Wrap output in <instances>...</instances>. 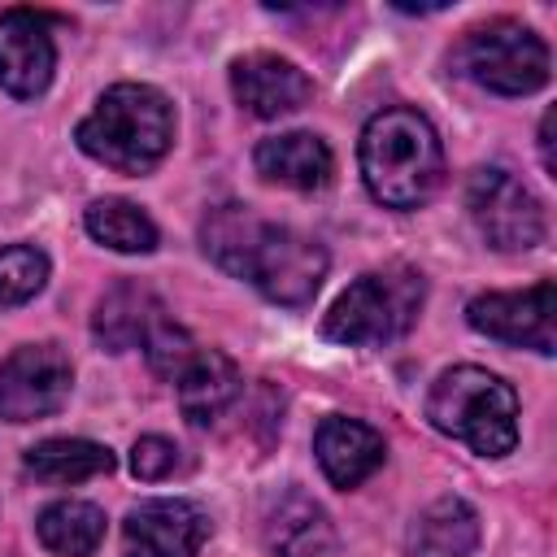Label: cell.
<instances>
[{
  "instance_id": "obj_1",
  "label": "cell",
  "mask_w": 557,
  "mask_h": 557,
  "mask_svg": "<svg viewBox=\"0 0 557 557\" xmlns=\"http://www.w3.org/2000/svg\"><path fill=\"white\" fill-rule=\"evenodd\" d=\"M200 244L213 265L252 283L274 305H305L326 278V248L313 235L270 222L248 205H218L200 226Z\"/></svg>"
},
{
  "instance_id": "obj_2",
  "label": "cell",
  "mask_w": 557,
  "mask_h": 557,
  "mask_svg": "<svg viewBox=\"0 0 557 557\" xmlns=\"http://www.w3.org/2000/svg\"><path fill=\"white\" fill-rule=\"evenodd\" d=\"M357 165H361L366 191L379 205H387V209H418L444 183V148H440V135L409 104L379 109L361 126Z\"/></svg>"
},
{
  "instance_id": "obj_3",
  "label": "cell",
  "mask_w": 557,
  "mask_h": 557,
  "mask_svg": "<svg viewBox=\"0 0 557 557\" xmlns=\"http://www.w3.org/2000/svg\"><path fill=\"white\" fill-rule=\"evenodd\" d=\"M74 139L117 174H148L174 144V104L152 83H113L78 122Z\"/></svg>"
},
{
  "instance_id": "obj_4",
  "label": "cell",
  "mask_w": 557,
  "mask_h": 557,
  "mask_svg": "<svg viewBox=\"0 0 557 557\" xmlns=\"http://www.w3.org/2000/svg\"><path fill=\"white\" fill-rule=\"evenodd\" d=\"M426 422L479 457H505L518 444V392L483 366H453L426 392Z\"/></svg>"
},
{
  "instance_id": "obj_5",
  "label": "cell",
  "mask_w": 557,
  "mask_h": 557,
  "mask_svg": "<svg viewBox=\"0 0 557 557\" xmlns=\"http://www.w3.org/2000/svg\"><path fill=\"white\" fill-rule=\"evenodd\" d=\"M422 270L405 265V261H387L374 265L366 274H357L335 305L322 318V335L348 348H374V344H392L400 335H409V326L422 313Z\"/></svg>"
},
{
  "instance_id": "obj_6",
  "label": "cell",
  "mask_w": 557,
  "mask_h": 557,
  "mask_svg": "<svg viewBox=\"0 0 557 557\" xmlns=\"http://www.w3.org/2000/svg\"><path fill=\"white\" fill-rule=\"evenodd\" d=\"M457 65L470 83L496 96H531L548 83V44L518 17H492L466 30L457 48Z\"/></svg>"
},
{
  "instance_id": "obj_7",
  "label": "cell",
  "mask_w": 557,
  "mask_h": 557,
  "mask_svg": "<svg viewBox=\"0 0 557 557\" xmlns=\"http://www.w3.org/2000/svg\"><path fill=\"white\" fill-rule=\"evenodd\" d=\"M466 209H470V222L479 226V235L496 252H527L548 231L540 196L518 174H509L500 165H487V170H474L470 174V183H466Z\"/></svg>"
},
{
  "instance_id": "obj_8",
  "label": "cell",
  "mask_w": 557,
  "mask_h": 557,
  "mask_svg": "<svg viewBox=\"0 0 557 557\" xmlns=\"http://www.w3.org/2000/svg\"><path fill=\"white\" fill-rule=\"evenodd\" d=\"M74 366L57 344H22L0 361V418L35 422L70 400Z\"/></svg>"
},
{
  "instance_id": "obj_9",
  "label": "cell",
  "mask_w": 557,
  "mask_h": 557,
  "mask_svg": "<svg viewBox=\"0 0 557 557\" xmlns=\"http://www.w3.org/2000/svg\"><path fill=\"white\" fill-rule=\"evenodd\" d=\"M466 322L487 339L553 352V344H557V287H553V278H540L522 292H483L466 305Z\"/></svg>"
},
{
  "instance_id": "obj_10",
  "label": "cell",
  "mask_w": 557,
  "mask_h": 557,
  "mask_svg": "<svg viewBox=\"0 0 557 557\" xmlns=\"http://www.w3.org/2000/svg\"><path fill=\"white\" fill-rule=\"evenodd\" d=\"M205 540H209V513L183 496L144 500L122 522L126 557H200Z\"/></svg>"
},
{
  "instance_id": "obj_11",
  "label": "cell",
  "mask_w": 557,
  "mask_h": 557,
  "mask_svg": "<svg viewBox=\"0 0 557 557\" xmlns=\"http://www.w3.org/2000/svg\"><path fill=\"white\" fill-rule=\"evenodd\" d=\"M57 70V44L48 13L4 9L0 13V87L17 100H35L48 91Z\"/></svg>"
},
{
  "instance_id": "obj_12",
  "label": "cell",
  "mask_w": 557,
  "mask_h": 557,
  "mask_svg": "<svg viewBox=\"0 0 557 557\" xmlns=\"http://www.w3.org/2000/svg\"><path fill=\"white\" fill-rule=\"evenodd\" d=\"M231 91L244 113L270 122V117L296 113L313 96V83L296 61L278 52H248L231 61Z\"/></svg>"
},
{
  "instance_id": "obj_13",
  "label": "cell",
  "mask_w": 557,
  "mask_h": 557,
  "mask_svg": "<svg viewBox=\"0 0 557 557\" xmlns=\"http://www.w3.org/2000/svg\"><path fill=\"white\" fill-rule=\"evenodd\" d=\"M313 457H318L322 474L331 479V487H344L348 492V487H361L383 466L387 444H383V435L370 422L331 413L313 431Z\"/></svg>"
},
{
  "instance_id": "obj_14",
  "label": "cell",
  "mask_w": 557,
  "mask_h": 557,
  "mask_svg": "<svg viewBox=\"0 0 557 557\" xmlns=\"http://www.w3.org/2000/svg\"><path fill=\"white\" fill-rule=\"evenodd\" d=\"M252 165L265 183L287 191H318L335 174V157L322 135L313 131H283L252 148Z\"/></svg>"
},
{
  "instance_id": "obj_15",
  "label": "cell",
  "mask_w": 557,
  "mask_h": 557,
  "mask_svg": "<svg viewBox=\"0 0 557 557\" xmlns=\"http://www.w3.org/2000/svg\"><path fill=\"white\" fill-rule=\"evenodd\" d=\"M261 535L274 557H326L335 548V527L326 509L300 487H287L283 496L270 500L261 518Z\"/></svg>"
},
{
  "instance_id": "obj_16",
  "label": "cell",
  "mask_w": 557,
  "mask_h": 557,
  "mask_svg": "<svg viewBox=\"0 0 557 557\" xmlns=\"http://www.w3.org/2000/svg\"><path fill=\"white\" fill-rule=\"evenodd\" d=\"M174 387H178V409H183V418H187L191 426H209V422H218V418L235 405L244 379H239V366H235L222 348H200V352L187 361V370L174 379Z\"/></svg>"
},
{
  "instance_id": "obj_17",
  "label": "cell",
  "mask_w": 557,
  "mask_h": 557,
  "mask_svg": "<svg viewBox=\"0 0 557 557\" xmlns=\"http://www.w3.org/2000/svg\"><path fill=\"white\" fill-rule=\"evenodd\" d=\"M479 548V513L461 496L431 500L405 535L409 557H470Z\"/></svg>"
},
{
  "instance_id": "obj_18",
  "label": "cell",
  "mask_w": 557,
  "mask_h": 557,
  "mask_svg": "<svg viewBox=\"0 0 557 557\" xmlns=\"http://www.w3.org/2000/svg\"><path fill=\"white\" fill-rule=\"evenodd\" d=\"M161 313H165L161 300H157L144 283H113V287L96 300L91 335H96L109 352H122V348L144 344V335L152 331V322H157Z\"/></svg>"
},
{
  "instance_id": "obj_19",
  "label": "cell",
  "mask_w": 557,
  "mask_h": 557,
  "mask_svg": "<svg viewBox=\"0 0 557 557\" xmlns=\"http://www.w3.org/2000/svg\"><path fill=\"white\" fill-rule=\"evenodd\" d=\"M26 474L39 479V483H52V487H65V483H87L96 474H109L113 470V453L96 440H78V435H52V440H39L26 448L22 457Z\"/></svg>"
},
{
  "instance_id": "obj_20",
  "label": "cell",
  "mask_w": 557,
  "mask_h": 557,
  "mask_svg": "<svg viewBox=\"0 0 557 557\" xmlns=\"http://www.w3.org/2000/svg\"><path fill=\"white\" fill-rule=\"evenodd\" d=\"M35 535L57 557H91L104 544V509L91 500H52L35 518Z\"/></svg>"
},
{
  "instance_id": "obj_21",
  "label": "cell",
  "mask_w": 557,
  "mask_h": 557,
  "mask_svg": "<svg viewBox=\"0 0 557 557\" xmlns=\"http://www.w3.org/2000/svg\"><path fill=\"white\" fill-rule=\"evenodd\" d=\"M83 226L96 244H104L113 252H152L157 248V222L122 196L91 200L87 213H83Z\"/></svg>"
},
{
  "instance_id": "obj_22",
  "label": "cell",
  "mask_w": 557,
  "mask_h": 557,
  "mask_svg": "<svg viewBox=\"0 0 557 557\" xmlns=\"http://www.w3.org/2000/svg\"><path fill=\"white\" fill-rule=\"evenodd\" d=\"M48 283V257L35 244H4L0 248V313L35 300Z\"/></svg>"
},
{
  "instance_id": "obj_23",
  "label": "cell",
  "mask_w": 557,
  "mask_h": 557,
  "mask_svg": "<svg viewBox=\"0 0 557 557\" xmlns=\"http://www.w3.org/2000/svg\"><path fill=\"white\" fill-rule=\"evenodd\" d=\"M139 348H144V357H148L152 374H161V379H170V383H174V379L187 370V361L200 352V344H196V339H191L174 318H165V313L152 322V331L144 335V344H139Z\"/></svg>"
},
{
  "instance_id": "obj_24",
  "label": "cell",
  "mask_w": 557,
  "mask_h": 557,
  "mask_svg": "<svg viewBox=\"0 0 557 557\" xmlns=\"http://www.w3.org/2000/svg\"><path fill=\"white\" fill-rule=\"evenodd\" d=\"M131 470H135V479H144V483L170 479V474L178 470V448H174L165 435H139L135 448H131Z\"/></svg>"
},
{
  "instance_id": "obj_25",
  "label": "cell",
  "mask_w": 557,
  "mask_h": 557,
  "mask_svg": "<svg viewBox=\"0 0 557 557\" xmlns=\"http://www.w3.org/2000/svg\"><path fill=\"white\" fill-rule=\"evenodd\" d=\"M540 157H544V170L557 174V157H553V109L540 117Z\"/></svg>"
}]
</instances>
